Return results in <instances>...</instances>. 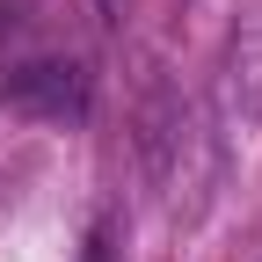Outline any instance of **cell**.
Wrapping results in <instances>:
<instances>
[{
  "label": "cell",
  "instance_id": "2",
  "mask_svg": "<svg viewBox=\"0 0 262 262\" xmlns=\"http://www.w3.org/2000/svg\"><path fill=\"white\" fill-rule=\"evenodd\" d=\"M80 262H117V241H110V226H95V233L80 241Z\"/></svg>",
  "mask_w": 262,
  "mask_h": 262
},
{
  "label": "cell",
  "instance_id": "3",
  "mask_svg": "<svg viewBox=\"0 0 262 262\" xmlns=\"http://www.w3.org/2000/svg\"><path fill=\"white\" fill-rule=\"evenodd\" d=\"M8 22H15V8L0 0V66H8Z\"/></svg>",
  "mask_w": 262,
  "mask_h": 262
},
{
  "label": "cell",
  "instance_id": "1",
  "mask_svg": "<svg viewBox=\"0 0 262 262\" xmlns=\"http://www.w3.org/2000/svg\"><path fill=\"white\" fill-rule=\"evenodd\" d=\"M0 102L15 117H44V124H80L88 117V66L66 51H29L15 66H0Z\"/></svg>",
  "mask_w": 262,
  "mask_h": 262
}]
</instances>
